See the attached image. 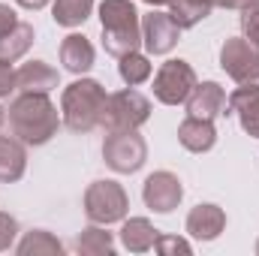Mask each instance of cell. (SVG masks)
<instances>
[{
    "mask_svg": "<svg viewBox=\"0 0 259 256\" xmlns=\"http://www.w3.org/2000/svg\"><path fill=\"white\" fill-rule=\"evenodd\" d=\"M9 133L24 142L27 148H39L58 136V127L64 124L49 94H18L9 106Z\"/></svg>",
    "mask_w": 259,
    "mask_h": 256,
    "instance_id": "cell-1",
    "label": "cell"
},
{
    "mask_svg": "<svg viewBox=\"0 0 259 256\" xmlns=\"http://www.w3.org/2000/svg\"><path fill=\"white\" fill-rule=\"evenodd\" d=\"M109 94L97 78H75L61 94V121L69 133H91L103 127Z\"/></svg>",
    "mask_w": 259,
    "mask_h": 256,
    "instance_id": "cell-2",
    "label": "cell"
},
{
    "mask_svg": "<svg viewBox=\"0 0 259 256\" xmlns=\"http://www.w3.org/2000/svg\"><path fill=\"white\" fill-rule=\"evenodd\" d=\"M103 49L112 58H124L142 46V18L133 0H103L100 3Z\"/></svg>",
    "mask_w": 259,
    "mask_h": 256,
    "instance_id": "cell-3",
    "label": "cell"
},
{
    "mask_svg": "<svg viewBox=\"0 0 259 256\" xmlns=\"http://www.w3.org/2000/svg\"><path fill=\"white\" fill-rule=\"evenodd\" d=\"M103 160L112 172L133 175L148 160V142L139 136V130H106Z\"/></svg>",
    "mask_w": 259,
    "mask_h": 256,
    "instance_id": "cell-4",
    "label": "cell"
},
{
    "mask_svg": "<svg viewBox=\"0 0 259 256\" xmlns=\"http://www.w3.org/2000/svg\"><path fill=\"white\" fill-rule=\"evenodd\" d=\"M127 211H130L127 190L118 181H94L84 190V214H88L91 223L109 226V223L124 220Z\"/></svg>",
    "mask_w": 259,
    "mask_h": 256,
    "instance_id": "cell-5",
    "label": "cell"
},
{
    "mask_svg": "<svg viewBox=\"0 0 259 256\" xmlns=\"http://www.w3.org/2000/svg\"><path fill=\"white\" fill-rule=\"evenodd\" d=\"M148 118H151V100L136 88H124L109 94L103 130H139L142 124H148Z\"/></svg>",
    "mask_w": 259,
    "mask_h": 256,
    "instance_id": "cell-6",
    "label": "cell"
},
{
    "mask_svg": "<svg viewBox=\"0 0 259 256\" xmlns=\"http://www.w3.org/2000/svg\"><path fill=\"white\" fill-rule=\"evenodd\" d=\"M193 88H196V69L187 61H166L154 72V97L163 106L187 103Z\"/></svg>",
    "mask_w": 259,
    "mask_h": 256,
    "instance_id": "cell-7",
    "label": "cell"
},
{
    "mask_svg": "<svg viewBox=\"0 0 259 256\" xmlns=\"http://www.w3.org/2000/svg\"><path fill=\"white\" fill-rule=\"evenodd\" d=\"M220 66L238 84H259V49L244 36H229L223 42Z\"/></svg>",
    "mask_w": 259,
    "mask_h": 256,
    "instance_id": "cell-8",
    "label": "cell"
},
{
    "mask_svg": "<svg viewBox=\"0 0 259 256\" xmlns=\"http://www.w3.org/2000/svg\"><path fill=\"white\" fill-rule=\"evenodd\" d=\"M178 39L181 27L169 12H157L151 6V12L142 15V46L148 49V55H169L178 46Z\"/></svg>",
    "mask_w": 259,
    "mask_h": 256,
    "instance_id": "cell-9",
    "label": "cell"
},
{
    "mask_svg": "<svg viewBox=\"0 0 259 256\" xmlns=\"http://www.w3.org/2000/svg\"><path fill=\"white\" fill-rule=\"evenodd\" d=\"M142 199H145V205L154 214H172L181 205V199H184V187H181L178 175H172V172L163 169V172H154V175L145 178Z\"/></svg>",
    "mask_w": 259,
    "mask_h": 256,
    "instance_id": "cell-10",
    "label": "cell"
},
{
    "mask_svg": "<svg viewBox=\"0 0 259 256\" xmlns=\"http://www.w3.org/2000/svg\"><path fill=\"white\" fill-rule=\"evenodd\" d=\"M226 115H235L247 136L259 139V84H241L226 97Z\"/></svg>",
    "mask_w": 259,
    "mask_h": 256,
    "instance_id": "cell-11",
    "label": "cell"
},
{
    "mask_svg": "<svg viewBox=\"0 0 259 256\" xmlns=\"http://www.w3.org/2000/svg\"><path fill=\"white\" fill-rule=\"evenodd\" d=\"M187 115L202 118V121H214L220 115H226V91L217 81H196V88L187 97Z\"/></svg>",
    "mask_w": 259,
    "mask_h": 256,
    "instance_id": "cell-12",
    "label": "cell"
},
{
    "mask_svg": "<svg viewBox=\"0 0 259 256\" xmlns=\"http://www.w3.org/2000/svg\"><path fill=\"white\" fill-rule=\"evenodd\" d=\"M184 229L196 241H214L226 229V211L220 205H214V202H202V205H196L193 211L187 214Z\"/></svg>",
    "mask_w": 259,
    "mask_h": 256,
    "instance_id": "cell-13",
    "label": "cell"
},
{
    "mask_svg": "<svg viewBox=\"0 0 259 256\" xmlns=\"http://www.w3.org/2000/svg\"><path fill=\"white\" fill-rule=\"evenodd\" d=\"M61 84L58 69L46 61H27L15 69V91L18 94H52Z\"/></svg>",
    "mask_w": 259,
    "mask_h": 256,
    "instance_id": "cell-14",
    "label": "cell"
},
{
    "mask_svg": "<svg viewBox=\"0 0 259 256\" xmlns=\"http://www.w3.org/2000/svg\"><path fill=\"white\" fill-rule=\"evenodd\" d=\"M94 58H97V52H94V46H91V39L84 33L64 36V42H61V64H64L66 72L84 75L94 66Z\"/></svg>",
    "mask_w": 259,
    "mask_h": 256,
    "instance_id": "cell-15",
    "label": "cell"
},
{
    "mask_svg": "<svg viewBox=\"0 0 259 256\" xmlns=\"http://www.w3.org/2000/svg\"><path fill=\"white\" fill-rule=\"evenodd\" d=\"M178 142L181 148H187L190 154H205L217 145V130L214 121H202V118H184L178 124Z\"/></svg>",
    "mask_w": 259,
    "mask_h": 256,
    "instance_id": "cell-16",
    "label": "cell"
},
{
    "mask_svg": "<svg viewBox=\"0 0 259 256\" xmlns=\"http://www.w3.org/2000/svg\"><path fill=\"white\" fill-rule=\"evenodd\" d=\"M27 169V145L15 136H0V181L15 184Z\"/></svg>",
    "mask_w": 259,
    "mask_h": 256,
    "instance_id": "cell-17",
    "label": "cell"
},
{
    "mask_svg": "<svg viewBox=\"0 0 259 256\" xmlns=\"http://www.w3.org/2000/svg\"><path fill=\"white\" fill-rule=\"evenodd\" d=\"M157 238H160V229L148 217H130L121 226V244L127 247L130 253H148V250H154Z\"/></svg>",
    "mask_w": 259,
    "mask_h": 256,
    "instance_id": "cell-18",
    "label": "cell"
},
{
    "mask_svg": "<svg viewBox=\"0 0 259 256\" xmlns=\"http://www.w3.org/2000/svg\"><path fill=\"white\" fill-rule=\"evenodd\" d=\"M72 247H75L78 256H112L115 253V238L100 223H94V226H88V229H81L75 235Z\"/></svg>",
    "mask_w": 259,
    "mask_h": 256,
    "instance_id": "cell-19",
    "label": "cell"
},
{
    "mask_svg": "<svg viewBox=\"0 0 259 256\" xmlns=\"http://www.w3.org/2000/svg\"><path fill=\"white\" fill-rule=\"evenodd\" d=\"M33 39H36V33H33V24H27V21H18L6 36H0V61H6V64H15L18 58H24L27 52H30V46H33Z\"/></svg>",
    "mask_w": 259,
    "mask_h": 256,
    "instance_id": "cell-20",
    "label": "cell"
},
{
    "mask_svg": "<svg viewBox=\"0 0 259 256\" xmlns=\"http://www.w3.org/2000/svg\"><path fill=\"white\" fill-rule=\"evenodd\" d=\"M217 0H172L169 3V15L175 18V24L181 30H190L199 21H205L214 12Z\"/></svg>",
    "mask_w": 259,
    "mask_h": 256,
    "instance_id": "cell-21",
    "label": "cell"
},
{
    "mask_svg": "<svg viewBox=\"0 0 259 256\" xmlns=\"http://www.w3.org/2000/svg\"><path fill=\"white\" fill-rule=\"evenodd\" d=\"M94 12V0H55L52 3V18L58 27H78L91 18Z\"/></svg>",
    "mask_w": 259,
    "mask_h": 256,
    "instance_id": "cell-22",
    "label": "cell"
},
{
    "mask_svg": "<svg viewBox=\"0 0 259 256\" xmlns=\"http://www.w3.org/2000/svg\"><path fill=\"white\" fill-rule=\"evenodd\" d=\"M15 250L21 256H61L64 253V244H61L52 232H46V229H30V232L18 241Z\"/></svg>",
    "mask_w": 259,
    "mask_h": 256,
    "instance_id": "cell-23",
    "label": "cell"
},
{
    "mask_svg": "<svg viewBox=\"0 0 259 256\" xmlns=\"http://www.w3.org/2000/svg\"><path fill=\"white\" fill-rule=\"evenodd\" d=\"M118 61H121V64H118V75L124 78L127 88H136V84L148 81L151 72H154V66H151V61H148V55H139V52H130V55L118 58Z\"/></svg>",
    "mask_w": 259,
    "mask_h": 256,
    "instance_id": "cell-24",
    "label": "cell"
},
{
    "mask_svg": "<svg viewBox=\"0 0 259 256\" xmlns=\"http://www.w3.org/2000/svg\"><path fill=\"white\" fill-rule=\"evenodd\" d=\"M154 250H157L160 256H190V253H193V247H190V241H187V238L163 235V232H160V238H157Z\"/></svg>",
    "mask_w": 259,
    "mask_h": 256,
    "instance_id": "cell-25",
    "label": "cell"
},
{
    "mask_svg": "<svg viewBox=\"0 0 259 256\" xmlns=\"http://www.w3.org/2000/svg\"><path fill=\"white\" fill-rule=\"evenodd\" d=\"M241 30H244V39L259 49V3L241 9Z\"/></svg>",
    "mask_w": 259,
    "mask_h": 256,
    "instance_id": "cell-26",
    "label": "cell"
},
{
    "mask_svg": "<svg viewBox=\"0 0 259 256\" xmlns=\"http://www.w3.org/2000/svg\"><path fill=\"white\" fill-rule=\"evenodd\" d=\"M18 235V220L6 211H0V250H9Z\"/></svg>",
    "mask_w": 259,
    "mask_h": 256,
    "instance_id": "cell-27",
    "label": "cell"
},
{
    "mask_svg": "<svg viewBox=\"0 0 259 256\" xmlns=\"http://www.w3.org/2000/svg\"><path fill=\"white\" fill-rule=\"evenodd\" d=\"M12 94H15V69H12V64L0 61V100H6Z\"/></svg>",
    "mask_w": 259,
    "mask_h": 256,
    "instance_id": "cell-28",
    "label": "cell"
},
{
    "mask_svg": "<svg viewBox=\"0 0 259 256\" xmlns=\"http://www.w3.org/2000/svg\"><path fill=\"white\" fill-rule=\"evenodd\" d=\"M15 24H18L15 9H12V6H6V3H0V36H6Z\"/></svg>",
    "mask_w": 259,
    "mask_h": 256,
    "instance_id": "cell-29",
    "label": "cell"
},
{
    "mask_svg": "<svg viewBox=\"0 0 259 256\" xmlns=\"http://www.w3.org/2000/svg\"><path fill=\"white\" fill-rule=\"evenodd\" d=\"M253 3H259V0H217V6H223V9H247Z\"/></svg>",
    "mask_w": 259,
    "mask_h": 256,
    "instance_id": "cell-30",
    "label": "cell"
},
{
    "mask_svg": "<svg viewBox=\"0 0 259 256\" xmlns=\"http://www.w3.org/2000/svg\"><path fill=\"white\" fill-rule=\"evenodd\" d=\"M15 3H18L21 9H30V12H36V9H46L52 0H15Z\"/></svg>",
    "mask_w": 259,
    "mask_h": 256,
    "instance_id": "cell-31",
    "label": "cell"
},
{
    "mask_svg": "<svg viewBox=\"0 0 259 256\" xmlns=\"http://www.w3.org/2000/svg\"><path fill=\"white\" fill-rule=\"evenodd\" d=\"M3 124H6V112L0 109V127H3Z\"/></svg>",
    "mask_w": 259,
    "mask_h": 256,
    "instance_id": "cell-32",
    "label": "cell"
},
{
    "mask_svg": "<svg viewBox=\"0 0 259 256\" xmlns=\"http://www.w3.org/2000/svg\"><path fill=\"white\" fill-rule=\"evenodd\" d=\"M256 253H259V241H256Z\"/></svg>",
    "mask_w": 259,
    "mask_h": 256,
    "instance_id": "cell-33",
    "label": "cell"
}]
</instances>
